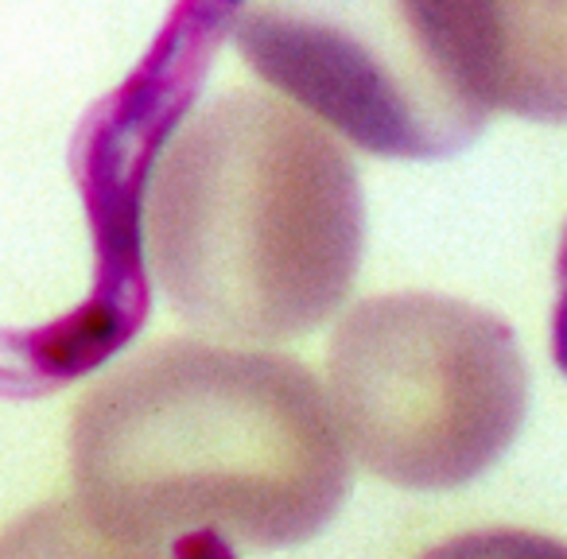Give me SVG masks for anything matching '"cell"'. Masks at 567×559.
I'll use <instances>...</instances> for the list:
<instances>
[{
  "mask_svg": "<svg viewBox=\"0 0 567 559\" xmlns=\"http://www.w3.org/2000/svg\"><path fill=\"white\" fill-rule=\"evenodd\" d=\"M350 455L300 358L172 339L82 393L79 513L117 551H276L316 540L350 497Z\"/></svg>",
  "mask_w": 567,
  "mask_h": 559,
  "instance_id": "6da1fadb",
  "label": "cell"
},
{
  "mask_svg": "<svg viewBox=\"0 0 567 559\" xmlns=\"http://www.w3.org/2000/svg\"><path fill=\"white\" fill-rule=\"evenodd\" d=\"M148 260L179 323L218 342L308 339L358 284L365 198L342 136L280 94L221 90L159 152Z\"/></svg>",
  "mask_w": 567,
  "mask_h": 559,
  "instance_id": "7a4b0ae2",
  "label": "cell"
},
{
  "mask_svg": "<svg viewBox=\"0 0 567 559\" xmlns=\"http://www.w3.org/2000/svg\"><path fill=\"white\" fill-rule=\"evenodd\" d=\"M265 86L396 164L466 152L502 110L494 0H218Z\"/></svg>",
  "mask_w": 567,
  "mask_h": 559,
  "instance_id": "3957f363",
  "label": "cell"
},
{
  "mask_svg": "<svg viewBox=\"0 0 567 559\" xmlns=\"http://www.w3.org/2000/svg\"><path fill=\"white\" fill-rule=\"evenodd\" d=\"M327 404L373 478L443 494L482 478L528 412V365L505 319L455 296L354 303L327 342Z\"/></svg>",
  "mask_w": 567,
  "mask_h": 559,
  "instance_id": "277c9868",
  "label": "cell"
},
{
  "mask_svg": "<svg viewBox=\"0 0 567 559\" xmlns=\"http://www.w3.org/2000/svg\"><path fill=\"white\" fill-rule=\"evenodd\" d=\"M502 28V110L564 121V0H494Z\"/></svg>",
  "mask_w": 567,
  "mask_h": 559,
  "instance_id": "5b68a950",
  "label": "cell"
}]
</instances>
